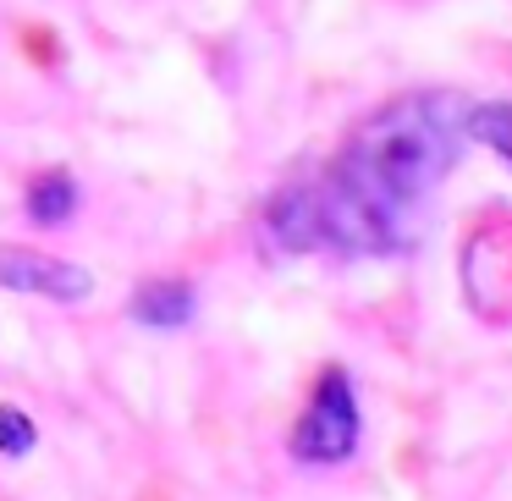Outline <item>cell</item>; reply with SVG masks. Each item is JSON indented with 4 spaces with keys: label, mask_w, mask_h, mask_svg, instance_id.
I'll return each mask as SVG.
<instances>
[{
    "label": "cell",
    "mask_w": 512,
    "mask_h": 501,
    "mask_svg": "<svg viewBox=\"0 0 512 501\" xmlns=\"http://www.w3.org/2000/svg\"><path fill=\"white\" fill-rule=\"evenodd\" d=\"M34 441H39L34 419H28L23 408H12V402H0V452L23 457V452H34Z\"/></svg>",
    "instance_id": "7"
},
{
    "label": "cell",
    "mask_w": 512,
    "mask_h": 501,
    "mask_svg": "<svg viewBox=\"0 0 512 501\" xmlns=\"http://www.w3.org/2000/svg\"><path fill=\"white\" fill-rule=\"evenodd\" d=\"M133 320L144 325H188L193 320V287L188 281H149L133 292Z\"/></svg>",
    "instance_id": "4"
},
{
    "label": "cell",
    "mask_w": 512,
    "mask_h": 501,
    "mask_svg": "<svg viewBox=\"0 0 512 501\" xmlns=\"http://www.w3.org/2000/svg\"><path fill=\"white\" fill-rule=\"evenodd\" d=\"M468 144L463 94H402L380 105L320 177L287 182L265 210L281 254H402Z\"/></svg>",
    "instance_id": "1"
},
{
    "label": "cell",
    "mask_w": 512,
    "mask_h": 501,
    "mask_svg": "<svg viewBox=\"0 0 512 501\" xmlns=\"http://www.w3.org/2000/svg\"><path fill=\"white\" fill-rule=\"evenodd\" d=\"M468 138L485 144V149H496L501 160H512V100L468 105Z\"/></svg>",
    "instance_id": "6"
},
{
    "label": "cell",
    "mask_w": 512,
    "mask_h": 501,
    "mask_svg": "<svg viewBox=\"0 0 512 501\" xmlns=\"http://www.w3.org/2000/svg\"><path fill=\"white\" fill-rule=\"evenodd\" d=\"M0 287L56 298V303H83L94 292V276L72 259L39 254V248H0Z\"/></svg>",
    "instance_id": "3"
},
{
    "label": "cell",
    "mask_w": 512,
    "mask_h": 501,
    "mask_svg": "<svg viewBox=\"0 0 512 501\" xmlns=\"http://www.w3.org/2000/svg\"><path fill=\"white\" fill-rule=\"evenodd\" d=\"M358 452V402L353 380L342 369H325L314 380V397L303 408V419L292 424V457L298 463H342Z\"/></svg>",
    "instance_id": "2"
},
{
    "label": "cell",
    "mask_w": 512,
    "mask_h": 501,
    "mask_svg": "<svg viewBox=\"0 0 512 501\" xmlns=\"http://www.w3.org/2000/svg\"><path fill=\"white\" fill-rule=\"evenodd\" d=\"M72 210H78V182H72L67 171H45V177L28 188V215H34L39 226H61Z\"/></svg>",
    "instance_id": "5"
}]
</instances>
